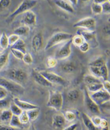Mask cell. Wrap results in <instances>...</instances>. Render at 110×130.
Wrapping results in <instances>:
<instances>
[{"mask_svg": "<svg viewBox=\"0 0 110 130\" xmlns=\"http://www.w3.org/2000/svg\"><path fill=\"white\" fill-rule=\"evenodd\" d=\"M2 77L22 85L27 78V74L23 69L17 68H12L2 73Z\"/></svg>", "mask_w": 110, "mask_h": 130, "instance_id": "cell-1", "label": "cell"}, {"mask_svg": "<svg viewBox=\"0 0 110 130\" xmlns=\"http://www.w3.org/2000/svg\"><path fill=\"white\" fill-rule=\"evenodd\" d=\"M0 86L13 95H22L25 92L22 85L3 77H0Z\"/></svg>", "mask_w": 110, "mask_h": 130, "instance_id": "cell-2", "label": "cell"}, {"mask_svg": "<svg viewBox=\"0 0 110 130\" xmlns=\"http://www.w3.org/2000/svg\"><path fill=\"white\" fill-rule=\"evenodd\" d=\"M38 1L35 0H25L21 3L17 8L7 18L6 22H10L20 14H23L29 10H31L37 4Z\"/></svg>", "mask_w": 110, "mask_h": 130, "instance_id": "cell-3", "label": "cell"}, {"mask_svg": "<svg viewBox=\"0 0 110 130\" xmlns=\"http://www.w3.org/2000/svg\"><path fill=\"white\" fill-rule=\"evenodd\" d=\"M72 37V34L66 32H58L54 34L48 40L45 47V50H48L55 46L71 40Z\"/></svg>", "mask_w": 110, "mask_h": 130, "instance_id": "cell-4", "label": "cell"}, {"mask_svg": "<svg viewBox=\"0 0 110 130\" xmlns=\"http://www.w3.org/2000/svg\"><path fill=\"white\" fill-rule=\"evenodd\" d=\"M63 104V97L61 93L56 91H50L47 106L57 111H59L62 108Z\"/></svg>", "mask_w": 110, "mask_h": 130, "instance_id": "cell-5", "label": "cell"}, {"mask_svg": "<svg viewBox=\"0 0 110 130\" xmlns=\"http://www.w3.org/2000/svg\"><path fill=\"white\" fill-rule=\"evenodd\" d=\"M96 26L95 19L91 17H87L77 22L73 25V27L81 28L83 30L94 31Z\"/></svg>", "mask_w": 110, "mask_h": 130, "instance_id": "cell-6", "label": "cell"}, {"mask_svg": "<svg viewBox=\"0 0 110 130\" xmlns=\"http://www.w3.org/2000/svg\"><path fill=\"white\" fill-rule=\"evenodd\" d=\"M90 98L95 102L101 106L108 102L110 100V93L104 90L101 89L90 94Z\"/></svg>", "mask_w": 110, "mask_h": 130, "instance_id": "cell-7", "label": "cell"}, {"mask_svg": "<svg viewBox=\"0 0 110 130\" xmlns=\"http://www.w3.org/2000/svg\"><path fill=\"white\" fill-rule=\"evenodd\" d=\"M39 72L52 84L53 83L63 86L66 83L65 80L62 77L53 72L46 71H42Z\"/></svg>", "mask_w": 110, "mask_h": 130, "instance_id": "cell-8", "label": "cell"}, {"mask_svg": "<svg viewBox=\"0 0 110 130\" xmlns=\"http://www.w3.org/2000/svg\"><path fill=\"white\" fill-rule=\"evenodd\" d=\"M77 34L81 35L85 41L88 43L90 46L96 47L98 45V43L96 40V33L94 30L90 31L82 29L78 30Z\"/></svg>", "mask_w": 110, "mask_h": 130, "instance_id": "cell-9", "label": "cell"}, {"mask_svg": "<svg viewBox=\"0 0 110 130\" xmlns=\"http://www.w3.org/2000/svg\"><path fill=\"white\" fill-rule=\"evenodd\" d=\"M72 44L71 39L67 41L58 51L55 58L57 60H63L69 57L71 53Z\"/></svg>", "mask_w": 110, "mask_h": 130, "instance_id": "cell-10", "label": "cell"}, {"mask_svg": "<svg viewBox=\"0 0 110 130\" xmlns=\"http://www.w3.org/2000/svg\"><path fill=\"white\" fill-rule=\"evenodd\" d=\"M90 70L91 71L92 75L98 78H102L103 80H107L108 78V69L106 64L101 67L89 66Z\"/></svg>", "mask_w": 110, "mask_h": 130, "instance_id": "cell-11", "label": "cell"}, {"mask_svg": "<svg viewBox=\"0 0 110 130\" xmlns=\"http://www.w3.org/2000/svg\"><path fill=\"white\" fill-rule=\"evenodd\" d=\"M22 14L21 22L24 25L29 27L35 25L36 22V16L34 12L29 10Z\"/></svg>", "mask_w": 110, "mask_h": 130, "instance_id": "cell-12", "label": "cell"}, {"mask_svg": "<svg viewBox=\"0 0 110 130\" xmlns=\"http://www.w3.org/2000/svg\"><path fill=\"white\" fill-rule=\"evenodd\" d=\"M85 100L86 104L89 110L91 113L95 114L101 113V110L99 106L97 105L90 96V94L87 91H85Z\"/></svg>", "mask_w": 110, "mask_h": 130, "instance_id": "cell-13", "label": "cell"}, {"mask_svg": "<svg viewBox=\"0 0 110 130\" xmlns=\"http://www.w3.org/2000/svg\"><path fill=\"white\" fill-rule=\"evenodd\" d=\"M13 102L15 105L18 106L22 110L24 111L39 109L38 106L37 105L21 100L17 97L14 98Z\"/></svg>", "mask_w": 110, "mask_h": 130, "instance_id": "cell-14", "label": "cell"}, {"mask_svg": "<svg viewBox=\"0 0 110 130\" xmlns=\"http://www.w3.org/2000/svg\"><path fill=\"white\" fill-rule=\"evenodd\" d=\"M32 75L34 80L39 85L45 87H51L52 86V84L46 80L39 71H33Z\"/></svg>", "mask_w": 110, "mask_h": 130, "instance_id": "cell-15", "label": "cell"}, {"mask_svg": "<svg viewBox=\"0 0 110 130\" xmlns=\"http://www.w3.org/2000/svg\"><path fill=\"white\" fill-rule=\"evenodd\" d=\"M43 37L41 34L38 33L34 35L32 40V47L34 52H38L41 49L43 45Z\"/></svg>", "mask_w": 110, "mask_h": 130, "instance_id": "cell-16", "label": "cell"}, {"mask_svg": "<svg viewBox=\"0 0 110 130\" xmlns=\"http://www.w3.org/2000/svg\"><path fill=\"white\" fill-rule=\"evenodd\" d=\"M54 2L58 7L66 12L70 13L74 12V9L69 1L55 0L54 1Z\"/></svg>", "mask_w": 110, "mask_h": 130, "instance_id": "cell-17", "label": "cell"}, {"mask_svg": "<svg viewBox=\"0 0 110 130\" xmlns=\"http://www.w3.org/2000/svg\"><path fill=\"white\" fill-rule=\"evenodd\" d=\"M66 120L63 115L57 114L53 116L52 125L54 128L60 129L63 127L66 123Z\"/></svg>", "mask_w": 110, "mask_h": 130, "instance_id": "cell-18", "label": "cell"}, {"mask_svg": "<svg viewBox=\"0 0 110 130\" xmlns=\"http://www.w3.org/2000/svg\"><path fill=\"white\" fill-rule=\"evenodd\" d=\"M82 118L83 123L88 130H98L89 116L85 113H82Z\"/></svg>", "mask_w": 110, "mask_h": 130, "instance_id": "cell-19", "label": "cell"}, {"mask_svg": "<svg viewBox=\"0 0 110 130\" xmlns=\"http://www.w3.org/2000/svg\"><path fill=\"white\" fill-rule=\"evenodd\" d=\"M10 48L14 49L22 52L24 54L26 53V45L24 40L19 39L14 44L11 46Z\"/></svg>", "mask_w": 110, "mask_h": 130, "instance_id": "cell-20", "label": "cell"}, {"mask_svg": "<svg viewBox=\"0 0 110 130\" xmlns=\"http://www.w3.org/2000/svg\"><path fill=\"white\" fill-rule=\"evenodd\" d=\"M13 114L10 110L8 109L2 111L0 114V120L3 122H9Z\"/></svg>", "mask_w": 110, "mask_h": 130, "instance_id": "cell-21", "label": "cell"}, {"mask_svg": "<svg viewBox=\"0 0 110 130\" xmlns=\"http://www.w3.org/2000/svg\"><path fill=\"white\" fill-rule=\"evenodd\" d=\"M30 30V28L27 26L24 25L19 26L16 28L14 31V34L20 36L28 34Z\"/></svg>", "mask_w": 110, "mask_h": 130, "instance_id": "cell-22", "label": "cell"}, {"mask_svg": "<svg viewBox=\"0 0 110 130\" xmlns=\"http://www.w3.org/2000/svg\"><path fill=\"white\" fill-rule=\"evenodd\" d=\"M9 45L8 40L6 34L4 32L0 36V47L4 50H6Z\"/></svg>", "mask_w": 110, "mask_h": 130, "instance_id": "cell-23", "label": "cell"}, {"mask_svg": "<svg viewBox=\"0 0 110 130\" xmlns=\"http://www.w3.org/2000/svg\"><path fill=\"white\" fill-rule=\"evenodd\" d=\"M61 69L63 71L66 73H72L76 70L75 65L72 62H67L62 65Z\"/></svg>", "mask_w": 110, "mask_h": 130, "instance_id": "cell-24", "label": "cell"}, {"mask_svg": "<svg viewBox=\"0 0 110 130\" xmlns=\"http://www.w3.org/2000/svg\"><path fill=\"white\" fill-rule=\"evenodd\" d=\"M84 81L86 85L93 83L102 82L99 78L92 74H87L84 77Z\"/></svg>", "mask_w": 110, "mask_h": 130, "instance_id": "cell-25", "label": "cell"}, {"mask_svg": "<svg viewBox=\"0 0 110 130\" xmlns=\"http://www.w3.org/2000/svg\"><path fill=\"white\" fill-rule=\"evenodd\" d=\"M87 89L91 93H94L103 89L102 83H97L86 85Z\"/></svg>", "mask_w": 110, "mask_h": 130, "instance_id": "cell-26", "label": "cell"}, {"mask_svg": "<svg viewBox=\"0 0 110 130\" xmlns=\"http://www.w3.org/2000/svg\"><path fill=\"white\" fill-rule=\"evenodd\" d=\"M72 43L76 47H79L85 41L84 38L81 35L77 34L72 37Z\"/></svg>", "mask_w": 110, "mask_h": 130, "instance_id": "cell-27", "label": "cell"}, {"mask_svg": "<svg viewBox=\"0 0 110 130\" xmlns=\"http://www.w3.org/2000/svg\"><path fill=\"white\" fill-rule=\"evenodd\" d=\"M9 52L8 51H6L4 53H2L0 55V71L6 65L9 56Z\"/></svg>", "mask_w": 110, "mask_h": 130, "instance_id": "cell-28", "label": "cell"}, {"mask_svg": "<svg viewBox=\"0 0 110 130\" xmlns=\"http://www.w3.org/2000/svg\"><path fill=\"white\" fill-rule=\"evenodd\" d=\"M67 96L68 100L72 102H74L78 99L79 93L75 89H71L67 92Z\"/></svg>", "mask_w": 110, "mask_h": 130, "instance_id": "cell-29", "label": "cell"}, {"mask_svg": "<svg viewBox=\"0 0 110 130\" xmlns=\"http://www.w3.org/2000/svg\"><path fill=\"white\" fill-rule=\"evenodd\" d=\"M26 111L29 121H33L36 120L38 118L40 113L39 109H34Z\"/></svg>", "mask_w": 110, "mask_h": 130, "instance_id": "cell-30", "label": "cell"}, {"mask_svg": "<svg viewBox=\"0 0 110 130\" xmlns=\"http://www.w3.org/2000/svg\"><path fill=\"white\" fill-rule=\"evenodd\" d=\"M92 12L96 15H99L103 12L102 4H98L94 1L91 6Z\"/></svg>", "mask_w": 110, "mask_h": 130, "instance_id": "cell-31", "label": "cell"}, {"mask_svg": "<svg viewBox=\"0 0 110 130\" xmlns=\"http://www.w3.org/2000/svg\"><path fill=\"white\" fill-rule=\"evenodd\" d=\"M57 64V59L54 57H51V56L48 57L46 62V67L47 68L49 69L55 67Z\"/></svg>", "mask_w": 110, "mask_h": 130, "instance_id": "cell-32", "label": "cell"}, {"mask_svg": "<svg viewBox=\"0 0 110 130\" xmlns=\"http://www.w3.org/2000/svg\"><path fill=\"white\" fill-rule=\"evenodd\" d=\"M21 125L19 121L18 116L13 115L10 120L9 125L13 127L20 128V126Z\"/></svg>", "mask_w": 110, "mask_h": 130, "instance_id": "cell-33", "label": "cell"}, {"mask_svg": "<svg viewBox=\"0 0 110 130\" xmlns=\"http://www.w3.org/2000/svg\"><path fill=\"white\" fill-rule=\"evenodd\" d=\"M10 110L11 111L13 115L16 116H19L23 111L18 106L15 105L13 102L10 104Z\"/></svg>", "mask_w": 110, "mask_h": 130, "instance_id": "cell-34", "label": "cell"}, {"mask_svg": "<svg viewBox=\"0 0 110 130\" xmlns=\"http://www.w3.org/2000/svg\"><path fill=\"white\" fill-rule=\"evenodd\" d=\"M66 121L72 122L76 119L77 116L76 114L70 110H67L65 112L63 115Z\"/></svg>", "mask_w": 110, "mask_h": 130, "instance_id": "cell-35", "label": "cell"}, {"mask_svg": "<svg viewBox=\"0 0 110 130\" xmlns=\"http://www.w3.org/2000/svg\"><path fill=\"white\" fill-rule=\"evenodd\" d=\"M105 64V61L102 57H99L91 62L89 64V66L101 67Z\"/></svg>", "mask_w": 110, "mask_h": 130, "instance_id": "cell-36", "label": "cell"}, {"mask_svg": "<svg viewBox=\"0 0 110 130\" xmlns=\"http://www.w3.org/2000/svg\"><path fill=\"white\" fill-rule=\"evenodd\" d=\"M18 118L21 124H26L29 122L26 111H23L22 113L18 116Z\"/></svg>", "mask_w": 110, "mask_h": 130, "instance_id": "cell-37", "label": "cell"}, {"mask_svg": "<svg viewBox=\"0 0 110 130\" xmlns=\"http://www.w3.org/2000/svg\"><path fill=\"white\" fill-rule=\"evenodd\" d=\"M22 60L26 64L30 65L33 62V58L32 55L29 53H26L24 54Z\"/></svg>", "mask_w": 110, "mask_h": 130, "instance_id": "cell-38", "label": "cell"}, {"mask_svg": "<svg viewBox=\"0 0 110 130\" xmlns=\"http://www.w3.org/2000/svg\"><path fill=\"white\" fill-rule=\"evenodd\" d=\"M20 37L16 34H13L8 37L9 45L12 46L20 39Z\"/></svg>", "mask_w": 110, "mask_h": 130, "instance_id": "cell-39", "label": "cell"}, {"mask_svg": "<svg viewBox=\"0 0 110 130\" xmlns=\"http://www.w3.org/2000/svg\"><path fill=\"white\" fill-rule=\"evenodd\" d=\"M10 51L16 58L19 60H22L24 54L22 52L19 50L12 48H10Z\"/></svg>", "mask_w": 110, "mask_h": 130, "instance_id": "cell-40", "label": "cell"}, {"mask_svg": "<svg viewBox=\"0 0 110 130\" xmlns=\"http://www.w3.org/2000/svg\"><path fill=\"white\" fill-rule=\"evenodd\" d=\"M11 1L10 0L0 1V12L7 8L10 5Z\"/></svg>", "mask_w": 110, "mask_h": 130, "instance_id": "cell-41", "label": "cell"}, {"mask_svg": "<svg viewBox=\"0 0 110 130\" xmlns=\"http://www.w3.org/2000/svg\"><path fill=\"white\" fill-rule=\"evenodd\" d=\"M103 12L105 13H109L110 11V3L109 1H105L102 4Z\"/></svg>", "mask_w": 110, "mask_h": 130, "instance_id": "cell-42", "label": "cell"}, {"mask_svg": "<svg viewBox=\"0 0 110 130\" xmlns=\"http://www.w3.org/2000/svg\"><path fill=\"white\" fill-rule=\"evenodd\" d=\"M5 99L0 100V110H1L8 109L7 107L9 106L10 104L8 101Z\"/></svg>", "mask_w": 110, "mask_h": 130, "instance_id": "cell-43", "label": "cell"}, {"mask_svg": "<svg viewBox=\"0 0 110 130\" xmlns=\"http://www.w3.org/2000/svg\"><path fill=\"white\" fill-rule=\"evenodd\" d=\"M79 48L82 53H86L89 49L90 46L88 43L85 41Z\"/></svg>", "mask_w": 110, "mask_h": 130, "instance_id": "cell-44", "label": "cell"}, {"mask_svg": "<svg viewBox=\"0 0 110 130\" xmlns=\"http://www.w3.org/2000/svg\"><path fill=\"white\" fill-rule=\"evenodd\" d=\"M0 130H22L21 128H16L9 125L0 124Z\"/></svg>", "mask_w": 110, "mask_h": 130, "instance_id": "cell-45", "label": "cell"}, {"mask_svg": "<svg viewBox=\"0 0 110 130\" xmlns=\"http://www.w3.org/2000/svg\"><path fill=\"white\" fill-rule=\"evenodd\" d=\"M91 119L93 123L96 127L97 126H99L101 119H102L101 118L98 116H96L91 118Z\"/></svg>", "mask_w": 110, "mask_h": 130, "instance_id": "cell-46", "label": "cell"}, {"mask_svg": "<svg viewBox=\"0 0 110 130\" xmlns=\"http://www.w3.org/2000/svg\"><path fill=\"white\" fill-rule=\"evenodd\" d=\"M8 92L3 87L0 86V100L5 99L7 97Z\"/></svg>", "mask_w": 110, "mask_h": 130, "instance_id": "cell-47", "label": "cell"}, {"mask_svg": "<svg viewBox=\"0 0 110 130\" xmlns=\"http://www.w3.org/2000/svg\"><path fill=\"white\" fill-rule=\"evenodd\" d=\"M103 86V89L104 90L107 91L108 93H110V82L108 80H105L102 83Z\"/></svg>", "mask_w": 110, "mask_h": 130, "instance_id": "cell-48", "label": "cell"}, {"mask_svg": "<svg viewBox=\"0 0 110 130\" xmlns=\"http://www.w3.org/2000/svg\"><path fill=\"white\" fill-rule=\"evenodd\" d=\"M77 126H78V125L77 124L74 123L68 126L63 130H76Z\"/></svg>", "mask_w": 110, "mask_h": 130, "instance_id": "cell-49", "label": "cell"}, {"mask_svg": "<svg viewBox=\"0 0 110 130\" xmlns=\"http://www.w3.org/2000/svg\"><path fill=\"white\" fill-rule=\"evenodd\" d=\"M107 126L108 125L107 121L105 119H102L99 126L101 127L102 128H103V127H105Z\"/></svg>", "mask_w": 110, "mask_h": 130, "instance_id": "cell-50", "label": "cell"}, {"mask_svg": "<svg viewBox=\"0 0 110 130\" xmlns=\"http://www.w3.org/2000/svg\"><path fill=\"white\" fill-rule=\"evenodd\" d=\"M103 32L104 34L106 35H110V27L109 26H106L103 28Z\"/></svg>", "mask_w": 110, "mask_h": 130, "instance_id": "cell-51", "label": "cell"}, {"mask_svg": "<svg viewBox=\"0 0 110 130\" xmlns=\"http://www.w3.org/2000/svg\"><path fill=\"white\" fill-rule=\"evenodd\" d=\"M102 130H109V126H107L105 127L102 128Z\"/></svg>", "mask_w": 110, "mask_h": 130, "instance_id": "cell-52", "label": "cell"}, {"mask_svg": "<svg viewBox=\"0 0 110 130\" xmlns=\"http://www.w3.org/2000/svg\"><path fill=\"white\" fill-rule=\"evenodd\" d=\"M2 53H1V52H0V55H1V54Z\"/></svg>", "mask_w": 110, "mask_h": 130, "instance_id": "cell-53", "label": "cell"}]
</instances>
